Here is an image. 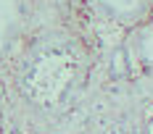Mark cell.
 Listing matches in <instances>:
<instances>
[{
    "label": "cell",
    "mask_w": 153,
    "mask_h": 134,
    "mask_svg": "<svg viewBox=\"0 0 153 134\" xmlns=\"http://www.w3.org/2000/svg\"><path fill=\"white\" fill-rule=\"evenodd\" d=\"M90 3L106 21L124 27V29H132V27L153 18L151 0H90Z\"/></svg>",
    "instance_id": "cell-1"
},
{
    "label": "cell",
    "mask_w": 153,
    "mask_h": 134,
    "mask_svg": "<svg viewBox=\"0 0 153 134\" xmlns=\"http://www.w3.org/2000/svg\"><path fill=\"white\" fill-rule=\"evenodd\" d=\"M32 0H0V60L19 42L29 21Z\"/></svg>",
    "instance_id": "cell-2"
},
{
    "label": "cell",
    "mask_w": 153,
    "mask_h": 134,
    "mask_svg": "<svg viewBox=\"0 0 153 134\" xmlns=\"http://www.w3.org/2000/svg\"><path fill=\"white\" fill-rule=\"evenodd\" d=\"M148 134H153V119L148 121Z\"/></svg>",
    "instance_id": "cell-4"
},
{
    "label": "cell",
    "mask_w": 153,
    "mask_h": 134,
    "mask_svg": "<svg viewBox=\"0 0 153 134\" xmlns=\"http://www.w3.org/2000/svg\"><path fill=\"white\" fill-rule=\"evenodd\" d=\"M151 3H153V0H151Z\"/></svg>",
    "instance_id": "cell-5"
},
{
    "label": "cell",
    "mask_w": 153,
    "mask_h": 134,
    "mask_svg": "<svg viewBox=\"0 0 153 134\" xmlns=\"http://www.w3.org/2000/svg\"><path fill=\"white\" fill-rule=\"evenodd\" d=\"M124 53L129 60V68H135L137 74H153V18L127 32Z\"/></svg>",
    "instance_id": "cell-3"
}]
</instances>
